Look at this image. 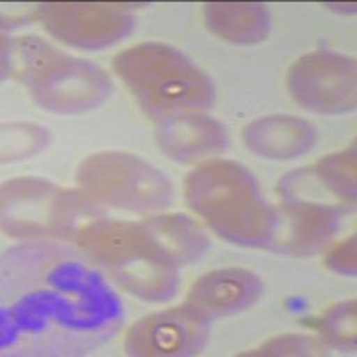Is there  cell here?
Masks as SVG:
<instances>
[{"mask_svg":"<svg viewBox=\"0 0 357 357\" xmlns=\"http://www.w3.org/2000/svg\"><path fill=\"white\" fill-rule=\"evenodd\" d=\"M45 288L29 291L15 305H9V325L24 329L22 337L36 325V336L49 321L50 336L65 341L77 337H100L118 320V302L100 277L79 263L56 264L49 272ZM68 349V345H66Z\"/></svg>","mask_w":357,"mask_h":357,"instance_id":"1","label":"cell"},{"mask_svg":"<svg viewBox=\"0 0 357 357\" xmlns=\"http://www.w3.org/2000/svg\"><path fill=\"white\" fill-rule=\"evenodd\" d=\"M184 199L191 211L223 240L254 248L272 243L275 207L264 200L256 177L241 162H200L184 181Z\"/></svg>","mask_w":357,"mask_h":357,"instance_id":"2","label":"cell"},{"mask_svg":"<svg viewBox=\"0 0 357 357\" xmlns=\"http://www.w3.org/2000/svg\"><path fill=\"white\" fill-rule=\"evenodd\" d=\"M143 113L152 120L211 109L216 89L211 77L172 45L145 41L111 61Z\"/></svg>","mask_w":357,"mask_h":357,"instance_id":"3","label":"cell"},{"mask_svg":"<svg viewBox=\"0 0 357 357\" xmlns=\"http://www.w3.org/2000/svg\"><path fill=\"white\" fill-rule=\"evenodd\" d=\"M77 184L98 206L130 213L165 209L174 200L170 178L138 155L122 151H104L82 159Z\"/></svg>","mask_w":357,"mask_h":357,"instance_id":"4","label":"cell"},{"mask_svg":"<svg viewBox=\"0 0 357 357\" xmlns=\"http://www.w3.org/2000/svg\"><path fill=\"white\" fill-rule=\"evenodd\" d=\"M296 104L314 113L341 114L356 109V59L333 50H314L298 57L286 77Z\"/></svg>","mask_w":357,"mask_h":357,"instance_id":"5","label":"cell"},{"mask_svg":"<svg viewBox=\"0 0 357 357\" xmlns=\"http://www.w3.org/2000/svg\"><path fill=\"white\" fill-rule=\"evenodd\" d=\"M36 20L50 36L68 47L100 50L132 33L136 18L120 4L47 2L36 9Z\"/></svg>","mask_w":357,"mask_h":357,"instance_id":"6","label":"cell"},{"mask_svg":"<svg viewBox=\"0 0 357 357\" xmlns=\"http://www.w3.org/2000/svg\"><path fill=\"white\" fill-rule=\"evenodd\" d=\"M25 88L41 109L75 114L100 106L113 84L104 68L61 50L52 65Z\"/></svg>","mask_w":357,"mask_h":357,"instance_id":"7","label":"cell"},{"mask_svg":"<svg viewBox=\"0 0 357 357\" xmlns=\"http://www.w3.org/2000/svg\"><path fill=\"white\" fill-rule=\"evenodd\" d=\"M207 340L209 321L183 304L139 318L126 333L123 349L136 357H191Z\"/></svg>","mask_w":357,"mask_h":357,"instance_id":"8","label":"cell"},{"mask_svg":"<svg viewBox=\"0 0 357 357\" xmlns=\"http://www.w3.org/2000/svg\"><path fill=\"white\" fill-rule=\"evenodd\" d=\"M343 207L304 197H282L275 209L277 229L270 247L291 256H312L324 250L340 231Z\"/></svg>","mask_w":357,"mask_h":357,"instance_id":"9","label":"cell"},{"mask_svg":"<svg viewBox=\"0 0 357 357\" xmlns=\"http://www.w3.org/2000/svg\"><path fill=\"white\" fill-rule=\"evenodd\" d=\"M61 190L40 177H20L2 188V227L13 238L54 236Z\"/></svg>","mask_w":357,"mask_h":357,"instance_id":"10","label":"cell"},{"mask_svg":"<svg viewBox=\"0 0 357 357\" xmlns=\"http://www.w3.org/2000/svg\"><path fill=\"white\" fill-rule=\"evenodd\" d=\"M261 277L247 268H220L207 272L191 286L184 304L209 324L252 307L261 298Z\"/></svg>","mask_w":357,"mask_h":357,"instance_id":"11","label":"cell"},{"mask_svg":"<svg viewBox=\"0 0 357 357\" xmlns=\"http://www.w3.org/2000/svg\"><path fill=\"white\" fill-rule=\"evenodd\" d=\"M154 138L172 161L195 162L223 152L229 145L227 129L204 113H184L155 122Z\"/></svg>","mask_w":357,"mask_h":357,"instance_id":"12","label":"cell"},{"mask_svg":"<svg viewBox=\"0 0 357 357\" xmlns=\"http://www.w3.org/2000/svg\"><path fill=\"white\" fill-rule=\"evenodd\" d=\"M245 146L261 158L289 161L307 154L318 142V129L291 114H268L248 123L241 132Z\"/></svg>","mask_w":357,"mask_h":357,"instance_id":"13","label":"cell"},{"mask_svg":"<svg viewBox=\"0 0 357 357\" xmlns=\"http://www.w3.org/2000/svg\"><path fill=\"white\" fill-rule=\"evenodd\" d=\"M146 234L161 257L177 268L199 259L209 248V240L190 216L181 213L142 220Z\"/></svg>","mask_w":357,"mask_h":357,"instance_id":"14","label":"cell"},{"mask_svg":"<svg viewBox=\"0 0 357 357\" xmlns=\"http://www.w3.org/2000/svg\"><path fill=\"white\" fill-rule=\"evenodd\" d=\"M204 22L215 36L234 45L259 43L272 27L266 6L256 2H209L204 4Z\"/></svg>","mask_w":357,"mask_h":357,"instance_id":"15","label":"cell"},{"mask_svg":"<svg viewBox=\"0 0 357 357\" xmlns=\"http://www.w3.org/2000/svg\"><path fill=\"white\" fill-rule=\"evenodd\" d=\"M122 289L145 302H167L178 288V268L158 256H143L126 266L109 270Z\"/></svg>","mask_w":357,"mask_h":357,"instance_id":"16","label":"cell"},{"mask_svg":"<svg viewBox=\"0 0 357 357\" xmlns=\"http://www.w3.org/2000/svg\"><path fill=\"white\" fill-rule=\"evenodd\" d=\"M312 174L327 193L343 209L356 206V149L350 146L337 154L325 155L312 168Z\"/></svg>","mask_w":357,"mask_h":357,"instance_id":"17","label":"cell"},{"mask_svg":"<svg viewBox=\"0 0 357 357\" xmlns=\"http://www.w3.org/2000/svg\"><path fill=\"white\" fill-rule=\"evenodd\" d=\"M318 331L325 345L340 352H356V298L331 305L321 314Z\"/></svg>","mask_w":357,"mask_h":357,"instance_id":"18","label":"cell"},{"mask_svg":"<svg viewBox=\"0 0 357 357\" xmlns=\"http://www.w3.org/2000/svg\"><path fill=\"white\" fill-rule=\"evenodd\" d=\"M50 132L41 126L29 122L4 123L2 126V162L40 154L49 145Z\"/></svg>","mask_w":357,"mask_h":357,"instance_id":"19","label":"cell"},{"mask_svg":"<svg viewBox=\"0 0 357 357\" xmlns=\"http://www.w3.org/2000/svg\"><path fill=\"white\" fill-rule=\"evenodd\" d=\"M243 356H266V357H291V356H327V350L321 341L304 334H282L266 341L257 350Z\"/></svg>","mask_w":357,"mask_h":357,"instance_id":"20","label":"cell"},{"mask_svg":"<svg viewBox=\"0 0 357 357\" xmlns=\"http://www.w3.org/2000/svg\"><path fill=\"white\" fill-rule=\"evenodd\" d=\"M356 236H349L343 241L334 245L327 256H325V266L333 270L334 273L345 277H356L357 272V248Z\"/></svg>","mask_w":357,"mask_h":357,"instance_id":"21","label":"cell"}]
</instances>
